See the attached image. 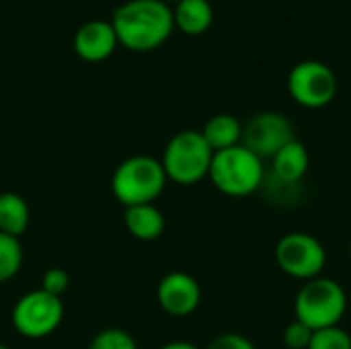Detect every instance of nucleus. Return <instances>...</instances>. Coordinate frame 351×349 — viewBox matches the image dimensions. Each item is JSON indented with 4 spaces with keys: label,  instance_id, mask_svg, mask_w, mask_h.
Returning a JSON list of instances; mask_svg holds the SVG:
<instances>
[{
    "label": "nucleus",
    "instance_id": "obj_1",
    "mask_svg": "<svg viewBox=\"0 0 351 349\" xmlns=\"http://www.w3.org/2000/svg\"><path fill=\"white\" fill-rule=\"evenodd\" d=\"M117 43L132 51H152L173 33V8L165 0H128L111 16Z\"/></svg>",
    "mask_w": 351,
    "mask_h": 349
},
{
    "label": "nucleus",
    "instance_id": "obj_2",
    "mask_svg": "<svg viewBox=\"0 0 351 349\" xmlns=\"http://www.w3.org/2000/svg\"><path fill=\"white\" fill-rule=\"evenodd\" d=\"M208 179L228 197H247L263 187V160L243 144L214 152Z\"/></svg>",
    "mask_w": 351,
    "mask_h": 349
},
{
    "label": "nucleus",
    "instance_id": "obj_3",
    "mask_svg": "<svg viewBox=\"0 0 351 349\" xmlns=\"http://www.w3.org/2000/svg\"><path fill=\"white\" fill-rule=\"evenodd\" d=\"M348 311L343 286L331 278L319 276L300 286L294 298V317L308 329L319 331L341 323Z\"/></svg>",
    "mask_w": 351,
    "mask_h": 349
},
{
    "label": "nucleus",
    "instance_id": "obj_4",
    "mask_svg": "<svg viewBox=\"0 0 351 349\" xmlns=\"http://www.w3.org/2000/svg\"><path fill=\"white\" fill-rule=\"evenodd\" d=\"M167 175L158 158L136 154L125 158L111 177V191L125 208L154 204L167 187Z\"/></svg>",
    "mask_w": 351,
    "mask_h": 349
},
{
    "label": "nucleus",
    "instance_id": "obj_5",
    "mask_svg": "<svg viewBox=\"0 0 351 349\" xmlns=\"http://www.w3.org/2000/svg\"><path fill=\"white\" fill-rule=\"evenodd\" d=\"M214 150L197 130L177 132L165 146L160 165L169 181L189 187L204 181L210 173Z\"/></svg>",
    "mask_w": 351,
    "mask_h": 349
},
{
    "label": "nucleus",
    "instance_id": "obj_6",
    "mask_svg": "<svg viewBox=\"0 0 351 349\" xmlns=\"http://www.w3.org/2000/svg\"><path fill=\"white\" fill-rule=\"evenodd\" d=\"M12 327L27 339H45L58 331L64 321V302L60 296L47 294L41 288L23 294L10 313Z\"/></svg>",
    "mask_w": 351,
    "mask_h": 349
},
{
    "label": "nucleus",
    "instance_id": "obj_7",
    "mask_svg": "<svg viewBox=\"0 0 351 349\" xmlns=\"http://www.w3.org/2000/svg\"><path fill=\"white\" fill-rule=\"evenodd\" d=\"M278 267L302 284L323 276L327 265V249L325 245L311 232L294 230L284 234L274 251Z\"/></svg>",
    "mask_w": 351,
    "mask_h": 349
},
{
    "label": "nucleus",
    "instance_id": "obj_8",
    "mask_svg": "<svg viewBox=\"0 0 351 349\" xmlns=\"http://www.w3.org/2000/svg\"><path fill=\"white\" fill-rule=\"evenodd\" d=\"M288 93L304 109H323L339 93V80L331 66L321 60H302L288 74Z\"/></svg>",
    "mask_w": 351,
    "mask_h": 349
},
{
    "label": "nucleus",
    "instance_id": "obj_9",
    "mask_svg": "<svg viewBox=\"0 0 351 349\" xmlns=\"http://www.w3.org/2000/svg\"><path fill=\"white\" fill-rule=\"evenodd\" d=\"M294 136V125L292 121L278 113V111H263L253 115L245 125H243V140L241 144L255 152L261 160L269 158L282 150L288 142H292Z\"/></svg>",
    "mask_w": 351,
    "mask_h": 349
},
{
    "label": "nucleus",
    "instance_id": "obj_10",
    "mask_svg": "<svg viewBox=\"0 0 351 349\" xmlns=\"http://www.w3.org/2000/svg\"><path fill=\"white\" fill-rule=\"evenodd\" d=\"M156 302L171 317H189L202 302V288L193 276L171 272L156 286Z\"/></svg>",
    "mask_w": 351,
    "mask_h": 349
},
{
    "label": "nucleus",
    "instance_id": "obj_11",
    "mask_svg": "<svg viewBox=\"0 0 351 349\" xmlns=\"http://www.w3.org/2000/svg\"><path fill=\"white\" fill-rule=\"evenodd\" d=\"M72 45L80 60L97 64V62L107 60L119 43H117V35H115L111 21L93 19V21L82 23L76 29Z\"/></svg>",
    "mask_w": 351,
    "mask_h": 349
},
{
    "label": "nucleus",
    "instance_id": "obj_12",
    "mask_svg": "<svg viewBox=\"0 0 351 349\" xmlns=\"http://www.w3.org/2000/svg\"><path fill=\"white\" fill-rule=\"evenodd\" d=\"M308 167H311L308 150L300 140L294 138L271 156V179L286 185H298L308 173Z\"/></svg>",
    "mask_w": 351,
    "mask_h": 349
},
{
    "label": "nucleus",
    "instance_id": "obj_13",
    "mask_svg": "<svg viewBox=\"0 0 351 349\" xmlns=\"http://www.w3.org/2000/svg\"><path fill=\"white\" fill-rule=\"evenodd\" d=\"M123 224L134 239L150 243L162 237L167 220L165 214L154 204H140V206L125 208Z\"/></svg>",
    "mask_w": 351,
    "mask_h": 349
},
{
    "label": "nucleus",
    "instance_id": "obj_14",
    "mask_svg": "<svg viewBox=\"0 0 351 349\" xmlns=\"http://www.w3.org/2000/svg\"><path fill=\"white\" fill-rule=\"evenodd\" d=\"M173 23L185 35H202L214 23L212 0H179L173 8Z\"/></svg>",
    "mask_w": 351,
    "mask_h": 349
},
{
    "label": "nucleus",
    "instance_id": "obj_15",
    "mask_svg": "<svg viewBox=\"0 0 351 349\" xmlns=\"http://www.w3.org/2000/svg\"><path fill=\"white\" fill-rule=\"evenodd\" d=\"M199 132L214 152L239 146L243 140V123L230 113H218L210 117Z\"/></svg>",
    "mask_w": 351,
    "mask_h": 349
},
{
    "label": "nucleus",
    "instance_id": "obj_16",
    "mask_svg": "<svg viewBox=\"0 0 351 349\" xmlns=\"http://www.w3.org/2000/svg\"><path fill=\"white\" fill-rule=\"evenodd\" d=\"M31 224V210L23 195L14 191L0 193V232L19 239Z\"/></svg>",
    "mask_w": 351,
    "mask_h": 349
},
{
    "label": "nucleus",
    "instance_id": "obj_17",
    "mask_svg": "<svg viewBox=\"0 0 351 349\" xmlns=\"http://www.w3.org/2000/svg\"><path fill=\"white\" fill-rule=\"evenodd\" d=\"M23 267V247L19 239L0 232V284L12 280Z\"/></svg>",
    "mask_w": 351,
    "mask_h": 349
},
{
    "label": "nucleus",
    "instance_id": "obj_18",
    "mask_svg": "<svg viewBox=\"0 0 351 349\" xmlns=\"http://www.w3.org/2000/svg\"><path fill=\"white\" fill-rule=\"evenodd\" d=\"M308 349H351V335L341 327H327L313 333Z\"/></svg>",
    "mask_w": 351,
    "mask_h": 349
},
{
    "label": "nucleus",
    "instance_id": "obj_19",
    "mask_svg": "<svg viewBox=\"0 0 351 349\" xmlns=\"http://www.w3.org/2000/svg\"><path fill=\"white\" fill-rule=\"evenodd\" d=\"M88 349H138V344L128 331L119 327H109L93 337Z\"/></svg>",
    "mask_w": 351,
    "mask_h": 349
},
{
    "label": "nucleus",
    "instance_id": "obj_20",
    "mask_svg": "<svg viewBox=\"0 0 351 349\" xmlns=\"http://www.w3.org/2000/svg\"><path fill=\"white\" fill-rule=\"evenodd\" d=\"M313 329H308L304 323L300 321H292L284 327L282 331V344L286 349H308L311 339H313Z\"/></svg>",
    "mask_w": 351,
    "mask_h": 349
},
{
    "label": "nucleus",
    "instance_id": "obj_21",
    "mask_svg": "<svg viewBox=\"0 0 351 349\" xmlns=\"http://www.w3.org/2000/svg\"><path fill=\"white\" fill-rule=\"evenodd\" d=\"M68 288H70V276L62 267H51L41 278V290L47 292V294H53V296L62 298Z\"/></svg>",
    "mask_w": 351,
    "mask_h": 349
},
{
    "label": "nucleus",
    "instance_id": "obj_22",
    "mask_svg": "<svg viewBox=\"0 0 351 349\" xmlns=\"http://www.w3.org/2000/svg\"><path fill=\"white\" fill-rule=\"evenodd\" d=\"M206 349H257L251 339H247L245 335L239 333H222L218 337H214Z\"/></svg>",
    "mask_w": 351,
    "mask_h": 349
},
{
    "label": "nucleus",
    "instance_id": "obj_23",
    "mask_svg": "<svg viewBox=\"0 0 351 349\" xmlns=\"http://www.w3.org/2000/svg\"><path fill=\"white\" fill-rule=\"evenodd\" d=\"M158 349H199L195 344H189V341H171V344H165L162 348Z\"/></svg>",
    "mask_w": 351,
    "mask_h": 349
},
{
    "label": "nucleus",
    "instance_id": "obj_24",
    "mask_svg": "<svg viewBox=\"0 0 351 349\" xmlns=\"http://www.w3.org/2000/svg\"><path fill=\"white\" fill-rule=\"evenodd\" d=\"M0 349H10V348H6V346H2V344H0Z\"/></svg>",
    "mask_w": 351,
    "mask_h": 349
},
{
    "label": "nucleus",
    "instance_id": "obj_25",
    "mask_svg": "<svg viewBox=\"0 0 351 349\" xmlns=\"http://www.w3.org/2000/svg\"><path fill=\"white\" fill-rule=\"evenodd\" d=\"M165 2H169V0H165ZM173 2H179V0H173Z\"/></svg>",
    "mask_w": 351,
    "mask_h": 349
},
{
    "label": "nucleus",
    "instance_id": "obj_26",
    "mask_svg": "<svg viewBox=\"0 0 351 349\" xmlns=\"http://www.w3.org/2000/svg\"><path fill=\"white\" fill-rule=\"evenodd\" d=\"M350 257H351V243H350Z\"/></svg>",
    "mask_w": 351,
    "mask_h": 349
}]
</instances>
